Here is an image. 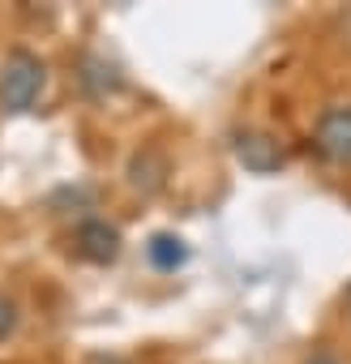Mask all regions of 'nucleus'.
Wrapping results in <instances>:
<instances>
[{"label": "nucleus", "instance_id": "obj_8", "mask_svg": "<svg viewBox=\"0 0 351 364\" xmlns=\"http://www.w3.org/2000/svg\"><path fill=\"white\" fill-rule=\"evenodd\" d=\"M313 364H334V360H325V355H317V360H313Z\"/></svg>", "mask_w": 351, "mask_h": 364}, {"label": "nucleus", "instance_id": "obj_4", "mask_svg": "<svg viewBox=\"0 0 351 364\" xmlns=\"http://www.w3.org/2000/svg\"><path fill=\"white\" fill-rule=\"evenodd\" d=\"M236 159L253 171V176H270L283 167V146L270 133H240L236 137Z\"/></svg>", "mask_w": 351, "mask_h": 364}, {"label": "nucleus", "instance_id": "obj_1", "mask_svg": "<svg viewBox=\"0 0 351 364\" xmlns=\"http://www.w3.org/2000/svg\"><path fill=\"white\" fill-rule=\"evenodd\" d=\"M43 60L26 48H14L5 56V65H0V107L5 112H31L39 90H43Z\"/></svg>", "mask_w": 351, "mask_h": 364}, {"label": "nucleus", "instance_id": "obj_7", "mask_svg": "<svg viewBox=\"0 0 351 364\" xmlns=\"http://www.w3.org/2000/svg\"><path fill=\"white\" fill-rule=\"evenodd\" d=\"M14 326H18V304L0 296V338H9V334H14Z\"/></svg>", "mask_w": 351, "mask_h": 364}, {"label": "nucleus", "instance_id": "obj_9", "mask_svg": "<svg viewBox=\"0 0 351 364\" xmlns=\"http://www.w3.org/2000/svg\"><path fill=\"white\" fill-rule=\"evenodd\" d=\"M347 304H351V291H347Z\"/></svg>", "mask_w": 351, "mask_h": 364}, {"label": "nucleus", "instance_id": "obj_3", "mask_svg": "<svg viewBox=\"0 0 351 364\" xmlns=\"http://www.w3.org/2000/svg\"><path fill=\"white\" fill-rule=\"evenodd\" d=\"M77 253L94 266H112L120 257V232L107 219H86L77 228Z\"/></svg>", "mask_w": 351, "mask_h": 364}, {"label": "nucleus", "instance_id": "obj_6", "mask_svg": "<svg viewBox=\"0 0 351 364\" xmlns=\"http://www.w3.org/2000/svg\"><path fill=\"white\" fill-rule=\"evenodd\" d=\"M146 253H150V262H154L158 270H176V266H185V257H189L185 240H180V236H171V232H158V236H150Z\"/></svg>", "mask_w": 351, "mask_h": 364}, {"label": "nucleus", "instance_id": "obj_5", "mask_svg": "<svg viewBox=\"0 0 351 364\" xmlns=\"http://www.w3.org/2000/svg\"><path fill=\"white\" fill-rule=\"evenodd\" d=\"M163 180H167V159L150 146V150H137L133 163H129V185L137 193H158L163 189Z\"/></svg>", "mask_w": 351, "mask_h": 364}, {"label": "nucleus", "instance_id": "obj_2", "mask_svg": "<svg viewBox=\"0 0 351 364\" xmlns=\"http://www.w3.org/2000/svg\"><path fill=\"white\" fill-rule=\"evenodd\" d=\"M317 150L330 163H351V107H330L317 120Z\"/></svg>", "mask_w": 351, "mask_h": 364}]
</instances>
